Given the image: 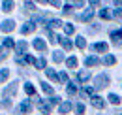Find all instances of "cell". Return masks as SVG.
Here are the masks:
<instances>
[{"mask_svg": "<svg viewBox=\"0 0 122 115\" xmlns=\"http://www.w3.org/2000/svg\"><path fill=\"white\" fill-rule=\"evenodd\" d=\"M109 102H111L113 106H118V104H120V96L115 94V92H111V94H109Z\"/></svg>", "mask_w": 122, "mask_h": 115, "instance_id": "obj_18", "label": "cell"}, {"mask_svg": "<svg viewBox=\"0 0 122 115\" xmlns=\"http://www.w3.org/2000/svg\"><path fill=\"white\" fill-rule=\"evenodd\" d=\"M25 91H26V94H28V96H34V94H36V89H34V85H30V83H26V85H25Z\"/></svg>", "mask_w": 122, "mask_h": 115, "instance_id": "obj_23", "label": "cell"}, {"mask_svg": "<svg viewBox=\"0 0 122 115\" xmlns=\"http://www.w3.org/2000/svg\"><path fill=\"white\" fill-rule=\"evenodd\" d=\"M81 94H83V96H94V89H92V87H85V89L81 91Z\"/></svg>", "mask_w": 122, "mask_h": 115, "instance_id": "obj_24", "label": "cell"}, {"mask_svg": "<svg viewBox=\"0 0 122 115\" xmlns=\"http://www.w3.org/2000/svg\"><path fill=\"white\" fill-rule=\"evenodd\" d=\"M92 17H94V12H92V10H86L85 13L81 15V21H85V23H90Z\"/></svg>", "mask_w": 122, "mask_h": 115, "instance_id": "obj_13", "label": "cell"}, {"mask_svg": "<svg viewBox=\"0 0 122 115\" xmlns=\"http://www.w3.org/2000/svg\"><path fill=\"white\" fill-rule=\"evenodd\" d=\"M120 36H122L120 30H113V32H111V42L115 43V45H120V43H122V38H120Z\"/></svg>", "mask_w": 122, "mask_h": 115, "instance_id": "obj_5", "label": "cell"}, {"mask_svg": "<svg viewBox=\"0 0 122 115\" xmlns=\"http://www.w3.org/2000/svg\"><path fill=\"white\" fill-rule=\"evenodd\" d=\"M58 43H60V45L66 49V51H71V47H73V43L70 42L68 38H64V36H58Z\"/></svg>", "mask_w": 122, "mask_h": 115, "instance_id": "obj_6", "label": "cell"}, {"mask_svg": "<svg viewBox=\"0 0 122 115\" xmlns=\"http://www.w3.org/2000/svg\"><path fill=\"white\" fill-rule=\"evenodd\" d=\"M13 45H15V43H13V40H11V38H6V40H4V47H8V49H11Z\"/></svg>", "mask_w": 122, "mask_h": 115, "instance_id": "obj_33", "label": "cell"}, {"mask_svg": "<svg viewBox=\"0 0 122 115\" xmlns=\"http://www.w3.org/2000/svg\"><path fill=\"white\" fill-rule=\"evenodd\" d=\"M38 108H40L41 113H45V115L51 113V104H47V102H43V100H38Z\"/></svg>", "mask_w": 122, "mask_h": 115, "instance_id": "obj_7", "label": "cell"}, {"mask_svg": "<svg viewBox=\"0 0 122 115\" xmlns=\"http://www.w3.org/2000/svg\"><path fill=\"white\" fill-rule=\"evenodd\" d=\"M111 17H117V19H122V8H118V10H115V13L111 15Z\"/></svg>", "mask_w": 122, "mask_h": 115, "instance_id": "obj_36", "label": "cell"}, {"mask_svg": "<svg viewBox=\"0 0 122 115\" xmlns=\"http://www.w3.org/2000/svg\"><path fill=\"white\" fill-rule=\"evenodd\" d=\"M34 64H36V66H38V68H45V58H38V60H36V62H34Z\"/></svg>", "mask_w": 122, "mask_h": 115, "instance_id": "obj_34", "label": "cell"}, {"mask_svg": "<svg viewBox=\"0 0 122 115\" xmlns=\"http://www.w3.org/2000/svg\"><path fill=\"white\" fill-rule=\"evenodd\" d=\"M115 62H117V58L113 57V55H107V57L103 58V64H107V66H113Z\"/></svg>", "mask_w": 122, "mask_h": 115, "instance_id": "obj_22", "label": "cell"}, {"mask_svg": "<svg viewBox=\"0 0 122 115\" xmlns=\"http://www.w3.org/2000/svg\"><path fill=\"white\" fill-rule=\"evenodd\" d=\"M45 74H47V77H49V79H53V81H58V74L55 72L53 68H47Z\"/></svg>", "mask_w": 122, "mask_h": 115, "instance_id": "obj_16", "label": "cell"}, {"mask_svg": "<svg viewBox=\"0 0 122 115\" xmlns=\"http://www.w3.org/2000/svg\"><path fill=\"white\" fill-rule=\"evenodd\" d=\"M120 32H122V30H120Z\"/></svg>", "mask_w": 122, "mask_h": 115, "instance_id": "obj_43", "label": "cell"}, {"mask_svg": "<svg viewBox=\"0 0 122 115\" xmlns=\"http://www.w3.org/2000/svg\"><path fill=\"white\" fill-rule=\"evenodd\" d=\"M11 106V100H4L2 102V108H10Z\"/></svg>", "mask_w": 122, "mask_h": 115, "instance_id": "obj_39", "label": "cell"}, {"mask_svg": "<svg viewBox=\"0 0 122 115\" xmlns=\"http://www.w3.org/2000/svg\"><path fill=\"white\" fill-rule=\"evenodd\" d=\"M92 49H94V51H102V53H105V51H107V43L105 42H98V43H94Z\"/></svg>", "mask_w": 122, "mask_h": 115, "instance_id": "obj_12", "label": "cell"}, {"mask_svg": "<svg viewBox=\"0 0 122 115\" xmlns=\"http://www.w3.org/2000/svg\"><path fill=\"white\" fill-rule=\"evenodd\" d=\"M58 79H60L62 83H68V74H66V72H62V74H58Z\"/></svg>", "mask_w": 122, "mask_h": 115, "instance_id": "obj_35", "label": "cell"}, {"mask_svg": "<svg viewBox=\"0 0 122 115\" xmlns=\"http://www.w3.org/2000/svg\"><path fill=\"white\" fill-rule=\"evenodd\" d=\"M71 108H73L71 102H60V108H58V109H60V113H70Z\"/></svg>", "mask_w": 122, "mask_h": 115, "instance_id": "obj_10", "label": "cell"}, {"mask_svg": "<svg viewBox=\"0 0 122 115\" xmlns=\"http://www.w3.org/2000/svg\"><path fill=\"white\" fill-rule=\"evenodd\" d=\"M66 64H68V68H75V66H77V58L75 57H70L68 60H66Z\"/></svg>", "mask_w": 122, "mask_h": 115, "instance_id": "obj_27", "label": "cell"}, {"mask_svg": "<svg viewBox=\"0 0 122 115\" xmlns=\"http://www.w3.org/2000/svg\"><path fill=\"white\" fill-rule=\"evenodd\" d=\"M15 49H17V53H25V51L28 49V43H26L25 40H23V42H19V43L15 45Z\"/></svg>", "mask_w": 122, "mask_h": 115, "instance_id": "obj_15", "label": "cell"}, {"mask_svg": "<svg viewBox=\"0 0 122 115\" xmlns=\"http://www.w3.org/2000/svg\"><path fill=\"white\" fill-rule=\"evenodd\" d=\"M75 111H77V115H85V104H77Z\"/></svg>", "mask_w": 122, "mask_h": 115, "instance_id": "obj_32", "label": "cell"}, {"mask_svg": "<svg viewBox=\"0 0 122 115\" xmlns=\"http://www.w3.org/2000/svg\"><path fill=\"white\" fill-rule=\"evenodd\" d=\"M17 87H19V83H10V85L4 89V98H13L15 96V92H17Z\"/></svg>", "mask_w": 122, "mask_h": 115, "instance_id": "obj_2", "label": "cell"}, {"mask_svg": "<svg viewBox=\"0 0 122 115\" xmlns=\"http://www.w3.org/2000/svg\"><path fill=\"white\" fill-rule=\"evenodd\" d=\"M100 17H102V19H111L109 10H105V8H103V10H100Z\"/></svg>", "mask_w": 122, "mask_h": 115, "instance_id": "obj_30", "label": "cell"}, {"mask_svg": "<svg viewBox=\"0 0 122 115\" xmlns=\"http://www.w3.org/2000/svg\"><path fill=\"white\" fill-rule=\"evenodd\" d=\"M2 10H4V12H11V10H13V2H11V0L2 2Z\"/></svg>", "mask_w": 122, "mask_h": 115, "instance_id": "obj_21", "label": "cell"}, {"mask_svg": "<svg viewBox=\"0 0 122 115\" xmlns=\"http://www.w3.org/2000/svg\"><path fill=\"white\" fill-rule=\"evenodd\" d=\"M36 30V23H26V25H23L21 27V34H30V32H34Z\"/></svg>", "mask_w": 122, "mask_h": 115, "instance_id": "obj_8", "label": "cell"}, {"mask_svg": "<svg viewBox=\"0 0 122 115\" xmlns=\"http://www.w3.org/2000/svg\"><path fill=\"white\" fill-rule=\"evenodd\" d=\"M92 106H94L96 109H103V108H105V100L100 98V96H92Z\"/></svg>", "mask_w": 122, "mask_h": 115, "instance_id": "obj_4", "label": "cell"}, {"mask_svg": "<svg viewBox=\"0 0 122 115\" xmlns=\"http://www.w3.org/2000/svg\"><path fill=\"white\" fill-rule=\"evenodd\" d=\"M66 92H68L70 96L77 94V87H75V83H68V87H66Z\"/></svg>", "mask_w": 122, "mask_h": 115, "instance_id": "obj_19", "label": "cell"}, {"mask_svg": "<svg viewBox=\"0 0 122 115\" xmlns=\"http://www.w3.org/2000/svg\"><path fill=\"white\" fill-rule=\"evenodd\" d=\"M85 64L86 66H96V64H100V58L98 57H86L85 58Z\"/></svg>", "mask_w": 122, "mask_h": 115, "instance_id": "obj_14", "label": "cell"}, {"mask_svg": "<svg viewBox=\"0 0 122 115\" xmlns=\"http://www.w3.org/2000/svg\"><path fill=\"white\" fill-rule=\"evenodd\" d=\"M70 12H71V4H66L64 6V13H70Z\"/></svg>", "mask_w": 122, "mask_h": 115, "instance_id": "obj_38", "label": "cell"}, {"mask_svg": "<svg viewBox=\"0 0 122 115\" xmlns=\"http://www.w3.org/2000/svg\"><path fill=\"white\" fill-rule=\"evenodd\" d=\"M118 115H122V113H118Z\"/></svg>", "mask_w": 122, "mask_h": 115, "instance_id": "obj_42", "label": "cell"}, {"mask_svg": "<svg viewBox=\"0 0 122 115\" xmlns=\"http://www.w3.org/2000/svg\"><path fill=\"white\" fill-rule=\"evenodd\" d=\"M8 77H10V70H8V68L0 70V83H2V81H6Z\"/></svg>", "mask_w": 122, "mask_h": 115, "instance_id": "obj_25", "label": "cell"}, {"mask_svg": "<svg viewBox=\"0 0 122 115\" xmlns=\"http://www.w3.org/2000/svg\"><path fill=\"white\" fill-rule=\"evenodd\" d=\"M58 27H62V21H60V19H51L47 29H58Z\"/></svg>", "mask_w": 122, "mask_h": 115, "instance_id": "obj_20", "label": "cell"}, {"mask_svg": "<svg viewBox=\"0 0 122 115\" xmlns=\"http://www.w3.org/2000/svg\"><path fill=\"white\" fill-rule=\"evenodd\" d=\"M0 29H2V32H11V30L15 29V21H11V19H8V21H4L2 25H0Z\"/></svg>", "mask_w": 122, "mask_h": 115, "instance_id": "obj_3", "label": "cell"}, {"mask_svg": "<svg viewBox=\"0 0 122 115\" xmlns=\"http://www.w3.org/2000/svg\"><path fill=\"white\" fill-rule=\"evenodd\" d=\"M75 45L79 47V49H85V47H86V40H85V38H77Z\"/></svg>", "mask_w": 122, "mask_h": 115, "instance_id": "obj_28", "label": "cell"}, {"mask_svg": "<svg viewBox=\"0 0 122 115\" xmlns=\"http://www.w3.org/2000/svg\"><path fill=\"white\" fill-rule=\"evenodd\" d=\"M34 49H38V51H45L47 49V43L41 40V38H36L34 40Z\"/></svg>", "mask_w": 122, "mask_h": 115, "instance_id": "obj_9", "label": "cell"}, {"mask_svg": "<svg viewBox=\"0 0 122 115\" xmlns=\"http://www.w3.org/2000/svg\"><path fill=\"white\" fill-rule=\"evenodd\" d=\"M107 85H109V75H107V74H100V75L96 77L94 87H96V89H105Z\"/></svg>", "mask_w": 122, "mask_h": 115, "instance_id": "obj_1", "label": "cell"}, {"mask_svg": "<svg viewBox=\"0 0 122 115\" xmlns=\"http://www.w3.org/2000/svg\"><path fill=\"white\" fill-rule=\"evenodd\" d=\"M77 79H79L81 83H85V81L90 79V74H88V72H79V74H77Z\"/></svg>", "mask_w": 122, "mask_h": 115, "instance_id": "obj_17", "label": "cell"}, {"mask_svg": "<svg viewBox=\"0 0 122 115\" xmlns=\"http://www.w3.org/2000/svg\"><path fill=\"white\" fill-rule=\"evenodd\" d=\"M49 104H60V98H58V96H51Z\"/></svg>", "mask_w": 122, "mask_h": 115, "instance_id": "obj_37", "label": "cell"}, {"mask_svg": "<svg viewBox=\"0 0 122 115\" xmlns=\"http://www.w3.org/2000/svg\"><path fill=\"white\" fill-rule=\"evenodd\" d=\"M0 55H2V47H0Z\"/></svg>", "mask_w": 122, "mask_h": 115, "instance_id": "obj_41", "label": "cell"}, {"mask_svg": "<svg viewBox=\"0 0 122 115\" xmlns=\"http://www.w3.org/2000/svg\"><path fill=\"white\" fill-rule=\"evenodd\" d=\"M19 109H21V113H30V109H32V104L28 100H25L21 106H19Z\"/></svg>", "mask_w": 122, "mask_h": 115, "instance_id": "obj_11", "label": "cell"}, {"mask_svg": "<svg viewBox=\"0 0 122 115\" xmlns=\"http://www.w3.org/2000/svg\"><path fill=\"white\" fill-rule=\"evenodd\" d=\"M41 89H43L45 94H53V87L49 85V83H41Z\"/></svg>", "mask_w": 122, "mask_h": 115, "instance_id": "obj_29", "label": "cell"}, {"mask_svg": "<svg viewBox=\"0 0 122 115\" xmlns=\"http://www.w3.org/2000/svg\"><path fill=\"white\" fill-rule=\"evenodd\" d=\"M64 30H66V34H73V32H75V27L68 23V25H64Z\"/></svg>", "mask_w": 122, "mask_h": 115, "instance_id": "obj_31", "label": "cell"}, {"mask_svg": "<svg viewBox=\"0 0 122 115\" xmlns=\"http://www.w3.org/2000/svg\"><path fill=\"white\" fill-rule=\"evenodd\" d=\"M25 6H26V8H28V10H34V4H32V2H26V4H25Z\"/></svg>", "mask_w": 122, "mask_h": 115, "instance_id": "obj_40", "label": "cell"}, {"mask_svg": "<svg viewBox=\"0 0 122 115\" xmlns=\"http://www.w3.org/2000/svg\"><path fill=\"white\" fill-rule=\"evenodd\" d=\"M53 60H55V62H62V60H64V55H62L60 51H55V53H53Z\"/></svg>", "mask_w": 122, "mask_h": 115, "instance_id": "obj_26", "label": "cell"}]
</instances>
